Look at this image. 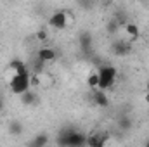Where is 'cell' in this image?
I'll return each instance as SVG.
<instances>
[{"label":"cell","instance_id":"obj_5","mask_svg":"<svg viewBox=\"0 0 149 147\" xmlns=\"http://www.w3.org/2000/svg\"><path fill=\"white\" fill-rule=\"evenodd\" d=\"M111 50H113V54H116V55L123 57V55H127V54L132 50V43H130V42H125V40H118V42H113Z\"/></svg>","mask_w":149,"mask_h":147},{"label":"cell","instance_id":"obj_3","mask_svg":"<svg viewBox=\"0 0 149 147\" xmlns=\"http://www.w3.org/2000/svg\"><path fill=\"white\" fill-rule=\"evenodd\" d=\"M30 73H24V74H14L12 78H10V83H9V87H10V92L14 94V95H23V94H26L28 90H30Z\"/></svg>","mask_w":149,"mask_h":147},{"label":"cell","instance_id":"obj_6","mask_svg":"<svg viewBox=\"0 0 149 147\" xmlns=\"http://www.w3.org/2000/svg\"><path fill=\"white\" fill-rule=\"evenodd\" d=\"M56 55H57V54H56V50H54L52 47H43V49L38 50V59H40L42 62H45V64L50 62V61H54Z\"/></svg>","mask_w":149,"mask_h":147},{"label":"cell","instance_id":"obj_4","mask_svg":"<svg viewBox=\"0 0 149 147\" xmlns=\"http://www.w3.org/2000/svg\"><path fill=\"white\" fill-rule=\"evenodd\" d=\"M68 24V14L64 10H56L50 17H49V26L56 28V30H63Z\"/></svg>","mask_w":149,"mask_h":147},{"label":"cell","instance_id":"obj_21","mask_svg":"<svg viewBox=\"0 0 149 147\" xmlns=\"http://www.w3.org/2000/svg\"><path fill=\"white\" fill-rule=\"evenodd\" d=\"M144 101H146V102H148V104H149V90H148V92H146V95H144Z\"/></svg>","mask_w":149,"mask_h":147},{"label":"cell","instance_id":"obj_12","mask_svg":"<svg viewBox=\"0 0 149 147\" xmlns=\"http://www.w3.org/2000/svg\"><path fill=\"white\" fill-rule=\"evenodd\" d=\"M19 99H21V102H23L24 106H33V104H35V102L38 101V95L35 94V92L28 90V92H26V94H23Z\"/></svg>","mask_w":149,"mask_h":147},{"label":"cell","instance_id":"obj_13","mask_svg":"<svg viewBox=\"0 0 149 147\" xmlns=\"http://www.w3.org/2000/svg\"><path fill=\"white\" fill-rule=\"evenodd\" d=\"M9 132L12 135H21L23 133V123L21 121H10L9 123Z\"/></svg>","mask_w":149,"mask_h":147},{"label":"cell","instance_id":"obj_11","mask_svg":"<svg viewBox=\"0 0 149 147\" xmlns=\"http://www.w3.org/2000/svg\"><path fill=\"white\" fill-rule=\"evenodd\" d=\"M125 31H127V35L130 37V42H132V40H137V38L141 37V30H139V26H137L135 23H127Z\"/></svg>","mask_w":149,"mask_h":147},{"label":"cell","instance_id":"obj_19","mask_svg":"<svg viewBox=\"0 0 149 147\" xmlns=\"http://www.w3.org/2000/svg\"><path fill=\"white\" fill-rule=\"evenodd\" d=\"M108 140H109V133H108V132H104V133L101 135V140H99V144H97L95 147H106Z\"/></svg>","mask_w":149,"mask_h":147},{"label":"cell","instance_id":"obj_17","mask_svg":"<svg viewBox=\"0 0 149 147\" xmlns=\"http://www.w3.org/2000/svg\"><path fill=\"white\" fill-rule=\"evenodd\" d=\"M35 38H37L38 42H47V40H49V31H47L45 28H42V30H38L37 31Z\"/></svg>","mask_w":149,"mask_h":147},{"label":"cell","instance_id":"obj_1","mask_svg":"<svg viewBox=\"0 0 149 147\" xmlns=\"http://www.w3.org/2000/svg\"><path fill=\"white\" fill-rule=\"evenodd\" d=\"M87 135H83L78 130H63L57 135V146L59 147H85Z\"/></svg>","mask_w":149,"mask_h":147},{"label":"cell","instance_id":"obj_7","mask_svg":"<svg viewBox=\"0 0 149 147\" xmlns=\"http://www.w3.org/2000/svg\"><path fill=\"white\" fill-rule=\"evenodd\" d=\"M9 69H12L16 74H24V73H30V69L26 68V64L19 59H12L9 62Z\"/></svg>","mask_w":149,"mask_h":147},{"label":"cell","instance_id":"obj_16","mask_svg":"<svg viewBox=\"0 0 149 147\" xmlns=\"http://www.w3.org/2000/svg\"><path fill=\"white\" fill-rule=\"evenodd\" d=\"M87 85L90 88H97L99 87V76H97V71L95 73H90L87 76Z\"/></svg>","mask_w":149,"mask_h":147},{"label":"cell","instance_id":"obj_8","mask_svg":"<svg viewBox=\"0 0 149 147\" xmlns=\"http://www.w3.org/2000/svg\"><path fill=\"white\" fill-rule=\"evenodd\" d=\"M94 102H95V106H99V107H108V106H109V97L106 95V92L95 90V94H94Z\"/></svg>","mask_w":149,"mask_h":147},{"label":"cell","instance_id":"obj_22","mask_svg":"<svg viewBox=\"0 0 149 147\" xmlns=\"http://www.w3.org/2000/svg\"><path fill=\"white\" fill-rule=\"evenodd\" d=\"M3 109V102H2V99H0V111Z\"/></svg>","mask_w":149,"mask_h":147},{"label":"cell","instance_id":"obj_10","mask_svg":"<svg viewBox=\"0 0 149 147\" xmlns=\"http://www.w3.org/2000/svg\"><path fill=\"white\" fill-rule=\"evenodd\" d=\"M80 47H81L83 52H88L90 50V47H92V35L88 31H83L80 35Z\"/></svg>","mask_w":149,"mask_h":147},{"label":"cell","instance_id":"obj_23","mask_svg":"<svg viewBox=\"0 0 149 147\" xmlns=\"http://www.w3.org/2000/svg\"><path fill=\"white\" fill-rule=\"evenodd\" d=\"M144 147H149V140H148V142H146V144H144Z\"/></svg>","mask_w":149,"mask_h":147},{"label":"cell","instance_id":"obj_9","mask_svg":"<svg viewBox=\"0 0 149 147\" xmlns=\"http://www.w3.org/2000/svg\"><path fill=\"white\" fill-rule=\"evenodd\" d=\"M49 144V135L47 133H38L33 140H30L28 147H47Z\"/></svg>","mask_w":149,"mask_h":147},{"label":"cell","instance_id":"obj_18","mask_svg":"<svg viewBox=\"0 0 149 147\" xmlns=\"http://www.w3.org/2000/svg\"><path fill=\"white\" fill-rule=\"evenodd\" d=\"M40 83H42L40 74H37V73H31V74H30V85H31V87H40Z\"/></svg>","mask_w":149,"mask_h":147},{"label":"cell","instance_id":"obj_2","mask_svg":"<svg viewBox=\"0 0 149 147\" xmlns=\"http://www.w3.org/2000/svg\"><path fill=\"white\" fill-rule=\"evenodd\" d=\"M97 76H99V87H97V90L106 92L108 88H111L113 85H114V81L118 78V73H116V68L114 66H111V64H102L97 69Z\"/></svg>","mask_w":149,"mask_h":147},{"label":"cell","instance_id":"obj_14","mask_svg":"<svg viewBox=\"0 0 149 147\" xmlns=\"http://www.w3.org/2000/svg\"><path fill=\"white\" fill-rule=\"evenodd\" d=\"M118 126H120V130L127 132V130H130V128H132V119H130L128 116H123V118H120V119H118Z\"/></svg>","mask_w":149,"mask_h":147},{"label":"cell","instance_id":"obj_24","mask_svg":"<svg viewBox=\"0 0 149 147\" xmlns=\"http://www.w3.org/2000/svg\"><path fill=\"white\" fill-rule=\"evenodd\" d=\"M148 114H149V109H148Z\"/></svg>","mask_w":149,"mask_h":147},{"label":"cell","instance_id":"obj_20","mask_svg":"<svg viewBox=\"0 0 149 147\" xmlns=\"http://www.w3.org/2000/svg\"><path fill=\"white\" fill-rule=\"evenodd\" d=\"M116 28H118V23H116V19H113L111 23L108 24V31H109V33H113V31H114Z\"/></svg>","mask_w":149,"mask_h":147},{"label":"cell","instance_id":"obj_15","mask_svg":"<svg viewBox=\"0 0 149 147\" xmlns=\"http://www.w3.org/2000/svg\"><path fill=\"white\" fill-rule=\"evenodd\" d=\"M101 135H102V133H92V135H88L85 147H95L99 144V140H101Z\"/></svg>","mask_w":149,"mask_h":147}]
</instances>
